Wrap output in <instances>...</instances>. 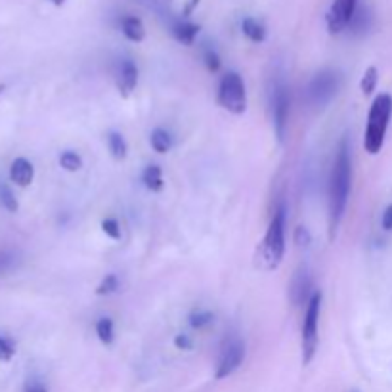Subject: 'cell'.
<instances>
[{"mask_svg":"<svg viewBox=\"0 0 392 392\" xmlns=\"http://www.w3.org/2000/svg\"><path fill=\"white\" fill-rule=\"evenodd\" d=\"M241 31L249 40L253 43H264L266 38V27L260 23L259 19L254 18H245L241 21Z\"/></svg>","mask_w":392,"mask_h":392,"instance_id":"cell-16","label":"cell"},{"mask_svg":"<svg viewBox=\"0 0 392 392\" xmlns=\"http://www.w3.org/2000/svg\"><path fill=\"white\" fill-rule=\"evenodd\" d=\"M142 182L150 191H161L164 186L163 171L159 164H147L144 172H142Z\"/></svg>","mask_w":392,"mask_h":392,"instance_id":"cell-15","label":"cell"},{"mask_svg":"<svg viewBox=\"0 0 392 392\" xmlns=\"http://www.w3.org/2000/svg\"><path fill=\"white\" fill-rule=\"evenodd\" d=\"M101 230H103V234L109 235L111 240H119L121 237V226L115 218H106V220L101 222Z\"/></svg>","mask_w":392,"mask_h":392,"instance_id":"cell-27","label":"cell"},{"mask_svg":"<svg viewBox=\"0 0 392 392\" xmlns=\"http://www.w3.org/2000/svg\"><path fill=\"white\" fill-rule=\"evenodd\" d=\"M270 101H272L274 133L279 142H284L287 127H289V113H291V92L284 81L274 82Z\"/></svg>","mask_w":392,"mask_h":392,"instance_id":"cell-7","label":"cell"},{"mask_svg":"<svg viewBox=\"0 0 392 392\" xmlns=\"http://www.w3.org/2000/svg\"><path fill=\"white\" fill-rule=\"evenodd\" d=\"M203 62H205V65H207V69H209L211 73L220 71L222 67L220 56H218L216 50H213V48H205V50H203Z\"/></svg>","mask_w":392,"mask_h":392,"instance_id":"cell-25","label":"cell"},{"mask_svg":"<svg viewBox=\"0 0 392 392\" xmlns=\"http://www.w3.org/2000/svg\"><path fill=\"white\" fill-rule=\"evenodd\" d=\"M150 144H152V147L157 153H167L172 146L171 134L167 133L164 128H155L152 136H150Z\"/></svg>","mask_w":392,"mask_h":392,"instance_id":"cell-18","label":"cell"},{"mask_svg":"<svg viewBox=\"0 0 392 392\" xmlns=\"http://www.w3.org/2000/svg\"><path fill=\"white\" fill-rule=\"evenodd\" d=\"M2 90H4V84H0V92H2Z\"/></svg>","mask_w":392,"mask_h":392,"instance_id":"cell-34","label":"cell"},{"mask_svg":"<svg viewBox=\"0 0 392 392\" xmlns=\"http://www.w3.org/2000/svg\"><path fill=\"white\" fill-rule=\"evenodd\" d=\"M213 322H215V316H213L209 310H205V308H196V310H191L190 325L194 329L207 327V325H211Z\"/></svg>","mask_w":392,"mask_h":392,"instance_id":"cell-23","label":"cell"},{"mask_svg":"<svg viewBox=\"0 0 392 392\" xmlns=\"http://www.w3.org/2000/svg\"><path fill=\"white\" fill-rule=\"evenodd\" d=\"M26 392H46V388L40 383H31V385H27Z\"/></svg>","mask_w":392,"mask_h":392,"instance_id":"cell-32","label":"cell"},{"mask_svg":"<svg viewBox=\"0 0 392 392\" xmlns=\"http://www.w3.org/2000/svg\"><path fill=\"white\" fill-rule=\"evenodd\" d=\"M339 89H341V75L337 71H320L308 82V86H306V98H308L312 106L323 108V106H327L329 101L335 98Z\"/></svg>","mask_w":392,"mask_h":392,"instance_id":"cell-6","label":"cell"},{"mask_svg":"<svg viewBox=\"0 0 392 392\" xmlns=\"http://www.w3.org/2000/svg\"><path fill=\"white\" fill-rule=\"evenodd\" d=\"M50 2H52V4H56V6H62L65 0H50Z\"/></svg>","mask_w":392,"mask_h":392,"instance_id":"cell-33","label":"cell"},{"mask_svg":"<svg viewBox=\"0 0 392 392\" xmlns=\"http://www.w3.org/2000/svg\"><path fill=\"white\" fill-rule=\"evenodd\" d=\"M35 178V167L29 159L18 157L10 167V180L13 184H18L21 188H27Z\"/></svg>","mask_w":392,"mask_h":392,"instance_id":"cell-12","label":"cell"},{"mask_svg":"<svg viewBox=\"0 0 392 392\" xmlns=\"http://www.w3.org/2000/svg\"><path fill=\"white\" fill-rule=\"evenodd\" d=\"M245 360V345L241 339L234 337L224 342L218 354V364H216V379H226L230 375L240 369V366Z\"/></svg>","mask_w":392,"mask_h":392,"instance_id":"cell-8","label":"cell"},{"mask_svg":"<svg viewBox=\"0 0 392 392\" xmlns=\"http://www.w3.org/2000/svg\"><path fill=\"white\" fill-rule=\"evenodd\" d=\"M392 117V96L379 94L371 103L369 115H367L366 136H364V147L369 155H377L385 144L386 128Z\"/></svg>","mask_w":392,"mask_h":392,"instance_id":"cell-3","label":"cell"},{"mask_svg":"<svg viewBox=\"0 0 392 392\" xmlns=\"http://www.w3.org/2000/svg\"><path fill=\"white\" fill-rule=\"evenodd\" d=\"M285 226H287V207L279 203L274 211L270 226L266 230L264 240L260 245V262L266 270H276L285 254Z\"/></svg>","mask_w":392,"mask_h":392,"instance_id":"cell-2","label":"cell"},{"mask_svg":"<svg viewBox=\"0 0 392 392\" xmlns=\"http://www.w3.org/2000/svg\"><path fill=\"white\" fill-rule=\"evenodd\" d=\"M115 81H117V89L123 96L133 94L138 84V67L133 60H121L117 65V73H115Z\"/></svg>","mask_w":392,"mask_h":392,"instance_id":"cell-11","label":"cell"},{"mask_svg":"<svg viewBox=\"0 0 392 392\" xmlns=\"http://www.w3.org/2000/svg\"><path fill=\"white\" fill-rule=\"evenodd\" d=\"M108 146H109V152H111V155H113L115 159H125L127 157V152H128V146H127V140H125V136L121 133H109L108 134Z\"/></svg>","mask_w":392,"mask_h":392,"instance_id":"cell-17","label":"cell"},{"mask_svg":"<svg viewBox=\"0 0 392 392\" xmlns=\"http://www.w3.org/2000/svg\"><path fill=\"white\" fill-rule=\"evenodd\" d=\"M0 205L6 211H10V213L18 211V199H16L13 191L8 188L6 184H0Z\"/></svg>","mask_w":392,"mask_h":392,"instance_id":"cell-24","label":"cell"},{"mask_svg":"<svg viewBox=\"0 0 392 392\" xmlns=\"http://www.w3.org/2000/svg\"><path fill=\"white\" fill-rule=\"evenodd\" d=\"M216 101H218V106H220L222 109H226V111H230V113H234V115L245 113L247 90H245V82H243L240 73L228 71L226 75L222 77L220 84H218Z\"/></svg>","mask_w":392,"mask_h":392,"instance_id":"cell-4","label":"cell"},{"mask_svg":"<svg viewBox=\"0 0 392 392\" xmlns=\"http://www.w3.org/2000/svg\"><path fill=\"white\" fill-rule=\"evenodd\" d=\"M96 335L103 345H111L115 339V325L111 318H100L96 322Z\"/></svg>","mask_w":392,"mask_h":392,"instance_id":"cell-19","label":"cell"},{"mask_svg":"<svg viewBox=\"0 0 392 392\" xmlns=\"http://www.w3.org/2000/svg\"><path fill=\"white\" fill-rule=\"evenodd\" d=\"M60 164L67 172H77L82 169V157L77 152H64L60 155Z\"/></svg>","mask_w":392,"mask_h":392,"instance_id":"cell-22","label":"cell"},{"mask_svg":"<svg viewBox=\"0 0 392 392\" xmlns=\"http://www.w3.org/2000/svg\"><path fill=\"white\" fill-rule=\"evenodd\" d=\"M377 82H379V71H377V67H367L366 73H364V77H362L360 81V86H362V92L366 96H371L374 94V90L377 89Z\"/></svg>","mask_w":392,"mask_h":392,"instance_id":"cell-21","label":"cell"},{"mask_svg":"<svg viewBox=\"0 0 392 392\" xmlns=\"http://www.w3.org/2000/svg\"><path fill=\"white\" fill-rule=\"evenodd\" d=\"M381 224L386 232H392V205H388L383 213V218H381Z\"/></svg>","mask_w":392,"mask_h":392,"instance_id":"cell-31","label":"cell"},{"mask_svg":"<svg viewBox=\"0 0 392 392\" xmlns=\"http://www.w3.org/2000/svg\"><path fill=\"white\" fill-rule=\"evenodd\" d=\"M174 347H177L178 350H190V348L194 347V342H191L190 335H184V333H180V335L174 337Z\"/></svg>","mask_w":392,"mask_h":392,"instance_id":"cell-30","label":"cell"},{"mask_svg":"<svg viewBox=\"0 0 392 392\" xmlns=\"http://www.w3.org/2000/svg\"><path fill=\"white\" fill-rule=\"evenodd\" d=\"M199 29L201 27L194 23V21H188V19H178V21L172 23V35H174L178 43H182L186 46H191L196 43Z\"/></svg>","mask_w":392,"mask_h":392,"instance_id":"cell-13","label":"cell"},{"mask_svg":"<svg viewBox=\"0 0 392 392\" xmlns=\"http://www.w3.org/2000/svg\"><path fill=\"white\" fill-rule=\"evenodd\" d=\"M310 234H308V230L304 228V226H298L297 232H295V241H297L298 247H308L310 245Z\"/></svg>","mask_w":392,"mask_h":392,"instance_id":"cell-29","label":"cell"},{"mask_svg":"<svg viewBox=\"0 0 392 392\" xmlns=\"http://www.w3.org/2000/svg\"><path fill=\"white\" fill-rule=\"evenodd\" d=\"M320 310H322V293L314 291L306 310H304V322H303V364L308 366L318 350V325H320Z\"/></svg>","mask_w":392,"mask_h":392,"instance_id":"cell-5","label":"cell"},{"mask_svg":"<svg viewBox=\"0 0 392 392\" xmlns=\"http://www.w3.org/2000/svg\"><path fill=\"white\" fill-rule=\"evenodd\" d=\"M356 10H358V0H333V4L327 12L329 33L337 35V33L348 29Z\"/></svg>","mask_w":392,"mask_h":392,"instance_id":"cell-9","label":"cell"},{"mask_svg":"<svg viewBox=\"0 0 392 392\" xmlns=\"http://www.w3.org/2000/svg\"><path fill=\"white\" fill-rule=\"evenodd\" d=\"M352 186V157H350V144L347 138L341 140L337 147L335 161L329 178V237L333 240L337 230L341 226L342 216L347 211L348 196Z\"/></svg>","mask_w":392,"mask_h":392,"instance_id":"cell-1","label":"cell"},{"mask_svg":"<svg viewBox=\"0 0 392 392\" xmlns=\"http://www.w3.org/2000/svg\"><path fill=\"white\" fill-rule=\"evenodd\" d=\"M121 281L117 278V274H108L106 278L101 279L100 285L96 287V295H100V297H108V295H113V293L119 291Z\"/></svg>","mask_w":392,"mask_h":392,"instance_id":"cell-20","label":"cell"},{"mask_svg":"<svg viewBox=\"0 0 392 392\" xmlns=\"http://www.w3.org/2000/svg\"><path fill=\"white\" fill-rule=\"evenodd\" d=\"M16 354V345L8 337H0V362H10Z\"/></svg>","mask_w":392,"mask_h":392,"instance_id":"cell-26","label":"cell"},{"mask_svg":"<svg viewBox=\"0 0 392 392\" xmlns=\"http://www.w3.org/2000/svg\"><path fill=\"white\" fill-rule=\"evenodd\" d=\"M289 291V301H291L293 306H301V304H308L310 297L314 295L312 291V278L310 272H308V268L306 266H301L297 272L293 274L291 281H289V287H287Z\"/></svg>","mask_w":392,"mask_h":392,"instance_id":"cell-10","label":"cell"},{"mask_svg":"<svg viewBox=\"0 0 392 392\" xmlns=\"http://www.w3.org/2000/svg\"><path fill=\"white\" fill-rule=\"evenodd\" d=\"M13 262H16V257L8 251H0V276H4L13 268Z\"/></svg>","mask_w":392,"mask_h":392,"instance_id":"cell-28","label":"cell"},{"mask_svg":"<svg viewBox=\"0 0 392 392\" xmlns=\"http://www.w3.org/2000/svg\"><path fill=\"white\" fill-rule=\"evenodd\" d=\"M121 31L130 43H142L146 38V27L136 16H125L121 19Z\"/></svg>","mask_w":392,"mask_h":392,"instance_id":"cell-14","label":"cell"}]
</instances>
